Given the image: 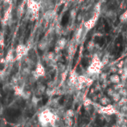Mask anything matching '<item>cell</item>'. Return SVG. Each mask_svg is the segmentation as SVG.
<instances>
[{"instance_id": "obj_1", "label": "cell", "mask_w": 127, "mask_h": 127, "mask_svg": "<svg viewBox=\"0 0 127 127\" xmlns=\"http://www.w3.org/2000/svg\"><path fill=\"white\" fill-rule=\"evenodd\" d=\"M103 63L101 61V60H100L99 57L97 55H94V57H92L91 60V63L90 64V65L89 66L88 71L90 74H95L97 73L100 68L103 66Z\"/></svg>"}, {"instance_id": "obj_2", "label": "cell", "mask_w": 127, "mask_h": 127, "mask_svg": "<svg viewBox=\"0 0 127 127\" xmlns=\"http://www.w3.org/2000/svg\"><path fill=\"white\" fill-rule=\"evenodd\" d=\"M100 16V13H94V14L89 17L86 21L84 22L83 23V28L86 31H89L91 29H93L97 25V22L99 19Z\"/></svg>"}, {"instance_id": "obj_3", "label": "cell", "mask_w": 127, "mask_h": 127, "mask_svg": "<svg viewBox=\"0 0 127 127\" xmlns=\"http://www.w3.org/2000/svg\"><path fill=\"white\" fill-rule=\"evenodd\" d=\"M105 15H106V18H108L109 20H112V21H114L117 19V13L113 10H109V11H106Z\"/></svg>"}, {"instance_id": "obj_4", "label": "cell", "mask_w": 127, "mask_h": 127, "mask_svg": "<svg viewBox=\"0 0 127 127\" xmlns=\"http://www.w3.org/2000/svg\"><path fill=\"white\" fill-rule=\"evenodd\" d=\"M83 28H80L77 30V33H76V36H75V41L77 42V43H79L80 39H82V36H83Z\"/></svg>"}, {"instance_id": "obj_5", "label": "cell", "mask_w": 127, "mask_h": 127, "mask_svg": "<svg viewBox=\"0 0 127 127\" xmlns=\"http://www.w3.org/2000/svg\"><path fill=\"white\" fill-rule=\"evenodd\" d=\"M119 19L121 22L124 23L126 22H127V10H126L124 12H123L120 16H119Z\"/></svg>"}, {"instance_id": "obj_6", "label": "cell", "mask_w": 127, "mask_h": 127, "mask_svg": "<svg viewBox=\"0 0 127 127\" xmlns=\"http://www.w3.org/2000/svg\"><path fill=\"white\" fill-rule=\"evenodd\" d=\"M59 44H60V48H63V47H64V46L65 45V44H66V39H64V38H63V39L59 42Z\"/></svg>"}, {"instance_id": "obj_7", "label": "cell", "mask_w": 127, "mask_h": 127, "mask_svg": "<svg viewBox=\"0 0 127 127\" xmlns=\"http://www.w3.org/2000/svg\"><path fill=\"white\" fill-rule=\"evenodd\" d=\"M22 89H20V88H19V87H16V89H15V94H17V95H22Z\"/></svg>"}, {"instance_id": "obj_8", "label": "cell", "mask_w": 127, "mask_h": 127, "mask_svg": "<svg viewBox=\"0 0 127 127\" xmlns=\"http://www.w3.org/2000/svg\"><path fill=\"white\" fill-rule=\"evenodd\" d=\"M111 80L113 82H118L119 81V77L117 75H113L111 77Z\"/></svg>"}, {"instance_id": "obj_9", "label": "cell", "mask_w": 127, "mask_h": 127, "mask_svg": "<svg viewBox=\"0 0 127 127\" xmlns=\"http://www.w3.org/2000/svg\"><path fill=\"white\" fill-rule=\"evenodd\" d=\"M23 2V0H17V5H20Z\"/></svg>"}, {"instance_id": "obj_10", "label": "cell", "mask_w": 127, "mask_h": 127, "mask_svg": "<svg viewBox=\"0 0 127 127\" xmlns=\"http://www.w3.org/2000/svg\"><path fill=\"white\" fill-rule=\"evenodd\" d=\"M0 28H1V25H0Z\"/></svg>"}]
</instances>
